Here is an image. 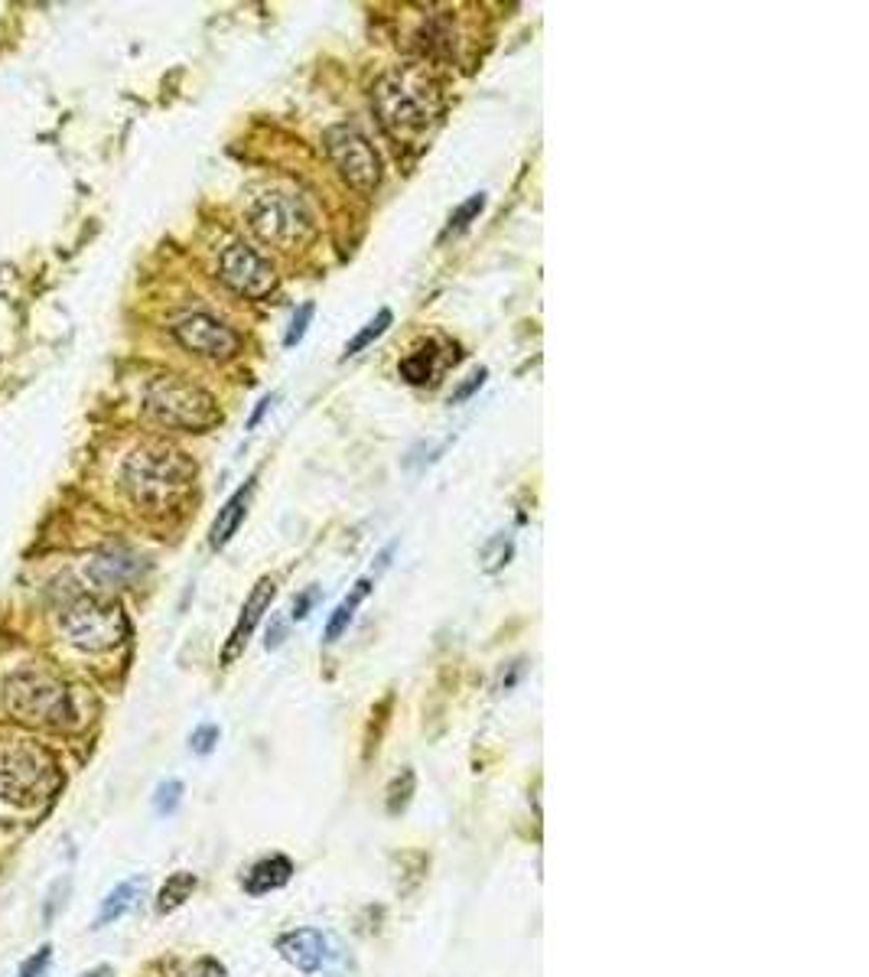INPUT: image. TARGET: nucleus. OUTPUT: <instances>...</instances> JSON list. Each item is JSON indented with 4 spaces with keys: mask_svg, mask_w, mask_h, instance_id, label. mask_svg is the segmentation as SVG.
<instances>
[{
    "mask_svg": "<svg viewBox=\"0 0 869 977\" xmlns=\"http://www.w3.org/2000/svg\"><path fill=\"white\" fill-rule=\"evenodd\" d=\"M414 788H418V775H414V769H405L401 775H395V782L388 785V815H401V811L408 808Z\"/></svg>",
    "mask_w": 869,
    "mask_h": 977,
    "instance_id": "23",
    "label": "nucleus"
},
{
    "mask_svg": "<svg viewBox=\"0 0 869 977\" xmlns=\"http://www.w3.org/2000/svg\"><path fill=\"white\" fill-rule=\"evenodd\" d=\"M372 105L395 144H421L443 111L439 85L421 65H398L375 82Z\"/></svg>",
    "mask_w": 869,
    "mask_h": 977,
    "instance_id": "2",
    "label": "nucleus"
},
{
    "mask_svg": "<svg viewBox=\"0 0 869 977\" xmlns=\"http://www.w3.org/2000/svg\"><path fill=\"white\" fill-rule=\"evenodd\" d=\"M193 977H228V972L218 965L216 958H203V962L193 968Z\"/></svg>",
    "mask_w": 869,
    "mask_h": 977,
    "instance_id": "32",
    "label": "nucleus"
},
{
    "mask_svg": "<svg viewBox=\"0 0 869 977\" xmlns=\"http://www.w3.org/2000/svg\"><path fill=\"white\" fill-rule=\"evenodd\" d=\"M316 600H319V590H306L303 596L293 600V613H290V616H293V619H306Z\"/></svg>",
    "mask_w": 869,
    "mask_h": 977,
    "instance_id": "30",
    "label": "nucleus"
},
{
    "mask_svg": "<svg viewBox=\"0 0 869 977\" xmlns=\"http://www.w3.org/2000/svg\"><path fill=\"white\" fill-rule=\"evenodd\" d=\"M277 952L287 965H293L297 972L303 975H319L326 972L336 958H339V949L336 942L319 932V929H293V932H283L277 939Z\"/></svg>",
    "mask_w": 869,
    "mask_h": 977,
    "instance_id": "11",
    "label": "nucleus"
},
{
    "mask_svg": "<svg viewBox=\"0 0 869 977\" xmlns=\"http://www.w3.org/2000/svg\"><path fill=\"white\" fill-rule=\"evenodd\" d=\"M436 375V346H421L418 352H411L405 362H401V378L411 382V385H427Z\"/></svg>",
    "mask_w": 869,
    "mask_h": 977,
    "instance_id": "20",
    "label": "nucleus"
},
{
    "mask_svg": "<svg viewBox=\"0 0 869 977\" xmlns=\"http://www.w3.org/2000/svg\"><path fill=\"white\" fill-rule=\"evenodd\" d=\"M196 886H200V880L193 877V873H186V870H180V873H173L167 883H164V890H160V896H157V913L160 916H167V913H173V909H180L193 893H196Z\"/></svg>",
    "mask_w": 869,
    "mask_h": 977,
    "instance_id": "18",
    "label": "nucleus"
},
{
    "mask_svg": "<svg viewBox=\"0 0 869 977\" xmlns=\"http://www.w3.org/2000/svg\"><path fill=\"white\" fill-rule=\"evenodd\" d=\"M180 801H183V782H177V779L164 782V785L157 788V795H154V808H157V815H173V811L180 808Z\"/></svg>",
    "mask_w": 869,
    "mask_h": 977,
    "instance_id": "25",
    "label": "nucleus"
},
{
    "mask_svg": "<svg viewBox=\"0 0 869 977\" xmlns=\"http://www.w3.org/2000/svg\"><path fill=\"white\" fill-rule=\"evenodd\" d=\"M511 551H515V544H511V538H508V534H495V538H488V541L482 544V551H479L482 570H485V574H495V570H502V567L511 560Z\"/></svg>",
    "mask_w": 869,
    "mask_h": 977,
    "instance_id": "21",
    "label": "nucleus"
},
{
    "mask_svg": "<svg viewBox=\"0 0 869 977\" xmlns=\"http://www.w3.org/2000/svg\"><path fill=\"white\" fill-rule=\"evenodd\" d=\"M290 877H293V864H290V857H283V854L264 857V860H257V864L244 873V893H251V896L274 893V890L287 886Z\"/></svg>",
    "mask_w": 869,
    "mask_h": 977,
    "instance_id": "14",
    "label": "nucleus"
},
{
    "mask_svg": "<svg viewBox=\"0 0 869 977\" xmlns=\"http://www.w3.org/2000/svg\"><path fill=\"white\" fill-rule=\"evenodd\" d=\"M251 495H254V480H248L244 486L238 489V492L218 508V518L213 521V531H209V544H213V547H225V544L231 541V534L241 528V521H244V515H248V502H251Z\"/></svg>",
    "mask_w": 869,
    "mask_h": 977,
    "instance_id": "15",
    "label": "nucleus"
},
{
    "mask_svg": "<svg viewBox=\"0 0 869 977\" xmlns=\"http://www.w3.org/2000/svg\"><path fill=\"white\" fill-rule=\"evenodd\" d=\"M196 483V463L186 450L150 441L134 447L121 463V489L124 495L147 515L177 511Z\"/></svg>",
    "mask_w": 869,
    "mask_h": 977,
    "instance_id": "1",
    "label": "nucleus"
},
{
    "mask_svg": "<svg viewBox=\"0 0 869 977\" xmlns=\"http://www.w3.org/2000/svg\"><path fill=\"white\" fill-rule=\"evenodd\" d=\"M391 323H395L391 310H382V313H378V316H375L372 323H365V329H362V333H359V336H355V339H352V342L346 346L342 359H352V355H359L362 349H369V346H372V342H375L378 336H385V329H388Z\"/></svg>",
    "mask_w": 869,
    "mask_h": 977,
    "instance_id": "22",
    "label": "nucleus"
},
{
    "mask_svg": "<svg viewBox=\"0 0 869 977\" xmlns=\"http://www.w3.org/2000/svg\"><path fill=\"white\" fill-rule=\"evenodd\" d=\"M59 785L56 759L33 739L0 743V795L13 805H33Z\"/></svg>",
    "mask_w": 869,
    "mask_h": 977,
    "instance_id": "7",
    "label": "nucleus"
},
{
    "mask_svg": "<svg viewBox=\"0 0 869 977\" xmlns=\"http://www.w3.org/2000/svg\"><path fill=\"white\" fill-rule=\"evenodd\" d=\"M144 570H147V560L124 544L101 547L98 554H92V560L85 567L88 580L101 590H128L131 583H137L144 577Z\"/></svg>",
    "mask_w": 869,
    "mask_h": 977,
    "instance_id": "12",
    "label": "nucleus"
},
{
    "mask_svg": "<svg viewBox=\"0 0 869 977\" xmlns=\"http://www.w3.org/2000/svg\"><path fill=\"white\" fill-rule=\"evenodd\" d=\"M482 209H485V196H482V193H475V196H472L469 203H462V206H459V213L449 219V226H446L443 239H449V236H462V232H466V229H469V226L479 219V213H482Z\"/></svg>",
    "mask_w": 869,
    "mask_h": 977,
    "instance_id": "24",
    "label": "nucleus"
},
{
    "mask_svg": "<svg viewBox=\"0 0 869 977\" xmlns=\"http://www.w3.org/2000/svg\"><path fill=\"white\" fill-rule=\"evenodd\" d=\"M274 401H277V395H267V398H261V405H257V411L251 414V421H248V427H257L261 424V418L274 408Z\"/></svg>",
    "mask_w": 869,
    "mask_h": 977,
    "instance_id": "34",
    "label": "nucleus"
},
{
    "mask_svg": "<svg viewBox=\"0 0 869 977\" xmlns=\"http://www.w3.org/2000/svg\"><path fill=\"white\" fill-rule=\"evenodd\" d=\"M283 636H287V623L283 619H274V626H270V632H267V649H277L280 642H283Z\"/></svg>",
    "mask_w": 869,
    "mask_h": 977,
    "instance_id": "33",
    "label": "nucleus"
},
{
    "mask_svg": "<svg viewBox=\"0 0 869 977\" xmlns=\"http://www.w3.org/2000/svg\"><path fill=\"white\" fill-rule=\"evenodd\" d=\"M216 743H218L216 724H203L200 731L190 736V746H193V752H196V756H209V752L216 749Z\"/></svg>",
    "mask_w": 869,
    "mask_h": 977,
    "instance_id": "28",
    "label": "nucleus"
},
{
    "mask_svg": "<svg viewBox=\"0 0 869 977\" xmlns=\"http://www.w3.org/2000/svg\"><path fill=\"white\" fill-rule=\"evenodd\" d=\"M274 593H277V583H274L270 577L257 580V587H254L251 596L244 600V610H241V616H238V623H234V629H231V636H228V642H225V649H221V662H225V665H231V662L244 652V646H248L254 626H257L261 616L270 610Z\"/></svg>",
    "mask_w": 869,
    "mask_h": 977,
    "instance_id": "13",
    "label": "nucleus"
},
{
    "mask_svg": "<svg viewBox=\"0 0 869 977\" xmlns=\"http://www.w3.org/2000/svg\"><path fill=\"white\" fill-rule=\"evenodd\" d=\"M248 222L261 242L280 251H297L316 239V216L310 203L283 186L257 193L248 206Z\"/></svg>",
    "mask_w": 869,
    "mask_h": 977,
    "instance_id": "3",
    "label": "nucleus"
},
{
    "mask_svg": "<svg viewBox=\"0 0 869 977\" xmlns=\"http://www.w3.org/2000/svg\"><path fill=\"white\" fill-rule=\"evenodd\" d=\"M218 277L228 290L248 300H264L277 287L274 264L251 244L234 242L218 254Z\"/></svg>",
    "mask_w": 869,
    "mask_h": 977,
    "instance_id": "9",
    "label": "nucleus"
},
{
    "mask_svg": "<svg viewBox=\"0 0 869 977\" xmlns=\"http://www.w3.org/2000/svg\"><path fill=\"white\" fill-rule=\"evenodd\" d=\"M372 593V577H362L355 587H352V593L336 606V613L329 616V623H326V632H323V642L326 646H333V642H339L342 639V632L349 629V623L355 619V610L362 606V600Z\"/></svg>",
    "mask_w": 869,
    "mask_h": 977,
    "instance_id": "17",
    "label": "nucleus"
},
{
    "mask_svg": "<svg viewBox=\"0 0 869 977\" xmlns=\"http://www.w3.org/2000/svg\"><path fill=\"white\" fill-rule=\"evenodd\" d=\"M49 962H52V945H43L33 958H26L23 962V968H20V977H46L49 972Z\"/></svg>",
    "mask_w": 869,
    "mask_h": 977,
    "instance_id": "27",
    "label": "nucleus"
},
{
    "mask_svg": "<svg viewBox=\"0 0 869 977\" xmlns=\"http://www.w3.org/2000/svg\"><path fill=\"white\" fill-rule=\"evenodd\" d=\"M144 886H147V883H144L141 877L118 883V886L105 896V903H101V909H98V916H95V929H105V926L118 922L121 916H128L131 909H137V903H141V896H144Z\"/></svg>",
    "mask_w": 869,
    "mask_h": 977,
    "instance_id": "16",
    "label": "nucleus"
},
{
    "mask_svg": "<svg viewBox=\"0 0 869 977\" xmlns=\"http://www.w3.org/2000/svg\"><path fill=\"white\" fill-rule=\"evenodd\" d=\"M521 675H524V662H515L508 675H505V672L498 675V685H495V691H511V688H515V682H518Z\"/></svg>",
    "mask_w": 869,
    "mask_h": 977,
    "instance_id": "31",
    "label": "nucleus"
},
{
    "mask_svg": "<svg viewBox=\"0 0 869 977\" xmlns=\"http://www.w3.org/2000/svg\"><path fill=\"white\" fill-rule=\"evenodd\" d=\"M313 313H316L313 303H303V306L297 310V316H293V323H290V329H287V336H283V346H287V349H293V346L306 336V326H310Z\"/></svg>",
    "mask_w": 869,
    "mask_h": 977,
    "instance_id": "26",
    "label": "nucleus"
},
{
    "mask_svg": "<svg viewBox=\"0 0 869 977\" xmlns=\"http://www.w3.org/2000/svg\"><path fill=\"white\" fill-rule=\"evenodd\" d=\"M326 154L333 160V167L339 170V177L355 190L372 196L382 183V157L372 147V141L355 128V124H336L326 131L323 137Z\"/></svg>",
    "mask_w": 869,
    "mask_h": 977,
    "instance_id": "8",
    "label": "nucleus"
},
{
    "mask_svg": "<svg viewBox=\"0 0 869 977\" xmlns=\"http://www.w3.org/2000/svg\"><path fill=\"white\" fill-rule=\"evenodd\" d=\"M62 632L82 652H111L131 636V619L124 606L111 596L79 593L62 606Z\"/></svg>",
    "mask_w": 869,
    "mask_h": 977,
    "instance_id": "5",
    "label": "nucleus"
},
{
    "mask_svg": "<svg viewBox=\"0 0 869 977\" xmlns=\"http://www.w3.org/2000/svg\"><path fill=\"white\" fill-rule=\"evenodd\" d=\"M173 336L186 352H193L200 359H213V362H225V359L238 355V349H241V336L206 310L183 313L173 323Z\"/></svg>",
    "mask_w": 869,
    "mask_h": 977,
    "instance_id": "10",
    "label": "nucleus"
},
{
    "mask_svg": "<svg viewBox=\"0 0 869 977\" xmlns=\"http://www.w3.org/2000/svg\"><path fill=\"white\" fill-rule=\"evenodd\" d=\"M421 46H424V52L434 56V59L452 56L456 36H452V26H449L446 16H431V20L421 26Z\"/></svg>",
    "mask_w": 869,
    "mask_h": 977,
    "instance_id": "19",
    "label": "nucleus"
},
{
    "mask_svg": "<svg viewBox=\"0 0 869 977\" xmlns=\"http://www.w3.org/2000/svg\"><path fill=\"white\" fill-rule=\"evenodd\" d=\"M3 708L13 721L26 727L62 731L75 724V708L69 688L39 672H20L3 688Z\"/></svg>",
    "mask_w": 869,
    "mask_h": 977,
    "instance_id": "6",
    "label": "nucleus"
},
{
    "mask_svg": "<svg viewBox=\"0 0 869 977\" xmlns=\"http://www.w3.org/2000/svg\"><path fill=\"white\" fill-rule=\"evenodd\" d=\"M144 411L164 427L193 434L209 431L221 421L216 398L180 375H157L144 391Z\"/></svg>",
    "mask_w": 869,
    "mask_h": 977,
    "instance_id": "4",
    "label": "nucleus"
},
{
    "mask_svg": "<svg viewBox=\"0 0 869 977\" xmlns=\"http://www.w3.org/2000/svg\"><path fill=\"white\" fill-rule=\"evenodd\" d=\"M485 375H488V372H485V369H479V372H475V375H472V378H469L462 388H456V391H452V405H459V401H466L469 395H475V391L485 385Z\"/></svg>",
    "mask_w": 869,
    "mask_h": 977,
    "instance_id": "29",
    "label": "nucleus"
},
{
    "mask_svg": "<svg viewBox=\"0 0 869 977\" xmlns=\"http://www.w3.org/2000/svg\"><path fill=\"white\" fill-rule=\"evenodd\" d=\"M82 977H114V968H111V965H98V968L85 972Z\"/></svg>",
    "mask_w": 869,
    "mask_h": 977,
    "instance_id": "35",
    "label": "nucleus"
}]
</instances>
